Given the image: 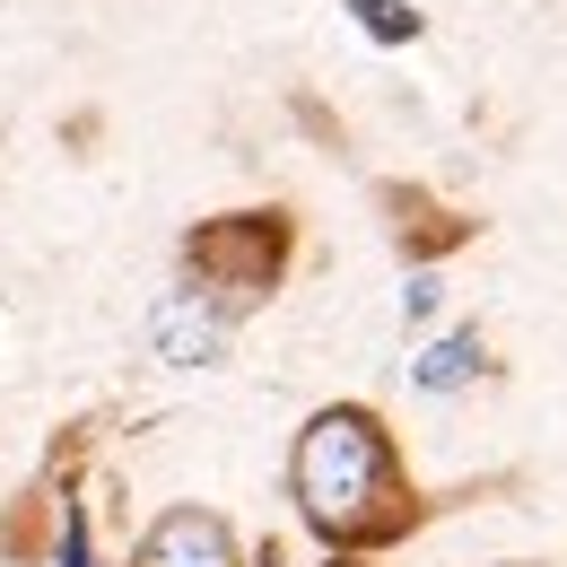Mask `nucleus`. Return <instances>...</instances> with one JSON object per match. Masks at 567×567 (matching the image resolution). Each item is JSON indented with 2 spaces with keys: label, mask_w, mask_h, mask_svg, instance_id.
I'll use <instances>...</instances> for the list:
<instances>
[{
  "label": "nucleus",
  "mask_w": 567,
  "mask_h": 567,
  "mask_svg": "<svg viewBox=\"0 0 567 567\" xmlns=\"http://www.w3.org/2000/svg\"><path fill=\"white\" fill-rule=\"evenodd\" d=\"M288 497H297V524L323 550H341V559L393 550L420 524V489L402 472V445H393V427L375 420L367 402H323L315 420L297 427Z\"/></svg>",
  "instance_id": "nucleus-1"
},
{
  "label": "nucleus",
  "mask_w": 567,
  "mask_h": 567,
  "mask_svg": "<svg viewBox=\"0 0 567 567\" xmlns=\"http://www.w3.org/2000/svg\"><path fill=\"white\" fill-rule=\"evenodd\" d=\"M288 218L280 210H227V218H202L184 236V280L210 288L227 315H254L288 271Z\"/></svg>",
  "instance_id": "nucleus-2"
},
{
  "label": "nucleus",
  "mask_w": 567,
  "mask_h": 567,
  "mask_svg": "<svg viewBox=\"0 0 567 567\" xmlns=\"http://www.w3.org/2000/svg\"><path fill=\"white\" fill-rule=\"evenodd\" d=\"M236 323H245V315H227L210 288L175 280L148 306V358H157V367H218L227 341H236Z\"/></svg>",
  "instance_id": "nucleus-3"
},
{
  "label": "nucleus",
  "mask_w": 567,
  "mask_h": 567,
  "mask_svg": "<svg viewBox=\"0 0 567 567\" xmlns=\"http://www.w3.org/2000/svg\"><path fill=\"white\" fill-rule=\"evenodd\" d=\"M123 567H245V542L218 506H166V515H148Z\"/></svg>",
  "instance_id": "nucleus-4"
},
{
  "label": "nucleus",
  "mask_w": 567,
  "mask_h": 567,
  "mask_svg": "<svg viewBox=\"0 0 567 567\" xmlns=\"http://www.w3.org/2000/svg\"><path fill=\"white\" fill-rule=\"evenodd\" d=\"M481 375H489L481 332H436V341L411 358V384H420V393H436V402H445V393H472Z\"/></svg>",
  "instance_id": "nucleus-5"
},
{
  "label": "nucleus",
  "mask_w": 567,
  "mask_h": 567,
  "mask_svg": "<svg viewBox=\"0 0 567 567\" xmlns=\"http://www.w3.org/2000/svg\"><path fill=\"white\" fill-rule=\"evenodd\" d=\"M53 567H105L96 559V533H87V506L62 497V542H53Z\"/></svg>",
  "instance_id": "nucleus-6"
},
{
  "label": "nucleus",
  "mask_w": 567,
  "mask_h": 567,
  "mask_svg": "<svg viewBox=\"0 0 567 567\" xmlns=\"http://www.w3.org/2000/svg\"><path fill=\"white\" fill-rule=\"evenodd\" d=\"M350 9H358V27H367V35H384V44H402V35H420V18H411L402 0H350Z\"/></svg>",
  "instance_id": "nucleus-7"
}]
</instances>
